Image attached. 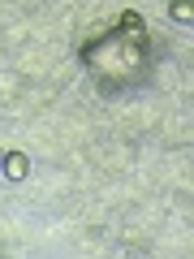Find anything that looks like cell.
Masks as SVG:
<instances>
[{"label": "cell", "mask_w": 194, "mask_h": 259, "mask_svg": "<svg viewBox=\"0 0 194 259\" xmlns=\"http://www.w3.org/2000/svg\"><path fill=\"white\" fill-rule=\"evenodd\" d=\"M0 173L9 177V182H22V177L30 173V156L26 151H5V156H0Z\"/></svg>", "instance_id": "1"}, {"label": "cell", "mask_w": 194, "mask_h": 259, "mask_svg": "<svg viewBox=\"0 0 194 259\" xmlns=\"http://www.w3.org/2000/svg\"><path fill=\"white\" fill-rule=\"evenodd\" d=\"M168 13H173V22H181V26H190V5H185V0H173V5H168Z\"/></svg>", "instance_id": "2"}, {"label": "cell", "mask_w": 194, "mask_h": 259, "mask_svg": "<svg viewBox=\"0 0 194 259\" xmlns=\"http://www.w3.org/2000/svg\"><path fill=\"white\" fill-rule=\"evenodd\" d=\"M0 156H5V151H0Z\"/></svg>", "instance_id": "3"}, {"label": "cell", "mask_w": 194, "mask_h": 259, "mask_svg": "<svg viewBox=\"0 0 194 259\" xmlns=\"http://www.w3.org/2000/svg\"><path fill=\"white\" fill-rule=\"evenodd\" d=\"M0 259H5V255H0Z\"/></svg>", "instance_id": "4"}]
</instances>
